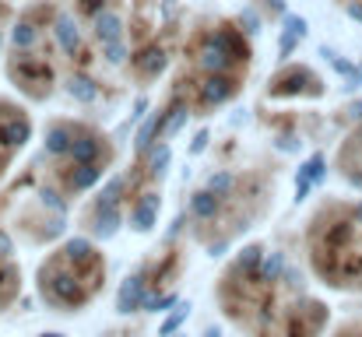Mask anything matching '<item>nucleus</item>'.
Returning a JSON list of instances; mask_svg holds the SVG:
<instances>
[{"label":"nucleus","instance_id":"obj_19","mask_svg":"<svg viewBox=\"0 0 362 337\" xmlns=\"http://www.w3.org/2000/svg\"><path fill=\"white\" fill-rule=\"evenodd\" d=\"M281 25H285V32H292V35H299V39L306 35V21H303L299 14H285V18H281Z\"/></svg>","mask_w":362,"mask_h":337},{"label":"nucleus","instance_id":"obj_6","mask_svg":"<svg viewBox=\"0 0 362 337\" xmlns=\"http://www.w3.org/2000/svg\"><path fill=\"white\" fill-rule=\"evenodd\" d=\"M95 35H99L103 42H113V39H123V35H120V18H117L113 11L99 14V21H95Z\"/></svg>","mask_w":362,"mask_h":337},{"label":"nucleus","instance_id":"obj_12","mask_svg":"<svg viewBox=\"0 0 362 337\" xmlns=\"http://www.w3.org/2000/svg\"><path fill=\"white\" fill-rule=\"evenodd\" d=\"M4 134H7V141H11V144H25V141H28V134H32V126H28L25 119H11V123L4 126Z\"/></svg>","mask_w":362,"mask_h":337},{"label":"nucleus","instance_id":"obj_5","mask_svg":"<svg viewBox=\"0 0 362 337\" xmlns=\"http://www.w3.org/2000/svg\"><path fill=\"white\" fill-rule=\"evenodd\" d=\"M162 123H165V119H162V112H151V116H148V123L137 130V141H134V144H137V151H141V155L151 148V141H155V134L162 130Z\"/></svg>","mask_w":362,"mask_h":337},{"label":"nucleus","instance_id":"obj_16","mask_svg":"<svg viewBox=\"0 0 362 337\" xmlns=\"http://www.w3.org/2000/svg\"><path fill=\"white\" fill-rule=\"evenodd\" d=\"M299 176H306L310 183H320V179H324V155H313V158L303 165V172H299Z\"/></svg>","mask_w":362,"mask_h":337},{"label":"nucleus","instance_id":"obj_29","mask_svg":"<svg viewBox=\"0 0 362 337\" xmlns=\"http://www.w3.org/2000/svg\"><path fill=\"white\" fill-rule=\"evenodd\" d=\"M356 222L362 225V204H356Z\"/></svg>","mask_w":362,"mask_h":337},{"label":"nucleus","instance_id":"obj_23","mask_svg":"<svg viewBox=\"0 0 362 337\" xmlns=\"http://www.w3.org/2000/svg\"><path fill=\"white\" fill-rule=\"evenodd\" d=\"M229 187H233V176H229V172H222V176H215V179H211V187H208V190H211V194H222V190H229Z\"/></svg>","mask_w":362,"mask_h":337},{"label":"nucleus","instance_id":"obj_22","mask_svg":"<svg viewBox=\"0 0 362 337\" xmlns=\"http://www.w3.org/2000/svg\"><path fill=\"white\" fill-rule=\"evenodd\" d=\"M296 42H299V35H292V32H281V39H278V49H281V57H288V53L296 49Z\"/></svg>","mask_w":362,"mask_h":337},{"label":"nucleus","instance_id":"obj_13","mask_svg":"<svg viewBox=\"0 0 362 337\" xmlns=\"http://www.w3.org/2000/svg\"><path fill=\"white\" fill-rule=\"evenodd\" d=\"M169 158H173V151H169V144H162V148H155L151 151V176H165V165H169Z\"/></svg>","mask_w":362,"mask_h":337},{"label":"nucleus","instance_id":"obj_2","mask_svg":"<svg viewBox=\"0 0 362 337\" xmlns=\"http://www.w3.org/2000/svg\"><path fill=\"white\" fill-rule=\"evenodd\" d=\"M190 211H194L197 218H215V215H218V194L197 190V194L190 197Z\"/></svg>","mask_w":362,"mask_h":337},{"label":"nucleus","instance_id":"obj_15","mask_svg":"<svg viewBox=\"0 0 362 337\" xmlns=\"http://www.w3.org/2000/svg\"><path fill=\"white\" fill-rule=\"evenodd\" d=\"M187 116H190V112L183 110V106H180V110H173V116H169V119L162 123V134H165V137L180 134V130H183V123H187Z\"/></svg>","mask_w":362,"mask_h":337},{"label":"nucleus","instance_id":"obj_26","mask_svg":"<svg viewBox=\"0 0 362 337\" xmlns=\"http://www.w3.org/2000/svg\"><path fill=\"white\" fill-rule=\"evenodd\" d=\"M345 11H349V18H356V21L362 25V4H349Z\"/></svg>","mask_w":362,"mask_h":337},{"label":"nucleus","instance_id":"obj_1","mask_svg":"<svg viewBox=\"0 0 362 337\" xmlns=\"http://www.w3.org/2000/svg\"><path fill=\"white\" fill-rule=\"evenodd\" d=\"M233 95H236V85H233L229 78H222V74H215V78H208V81L201 85L204 106H218V102H226V99H233Z\"/></svg>","mask_w":362,"mask_h":337},{"label":"nucleus","instance_id":"obj_28","mask_svg":"<svg viewBox=\"0 0 362 337\" xmlns=\"http://www.w3.org/2000/svg\"><path fill=\"white\" fill-rule=\"evenodd\" d=\"M349 116H352V119H362V102H352V106H349Z\"/></svg>","mask_w":362,"mask_h":337},{"label":"nucleus","instance_id":"obj_27","mask_svg":"<svg viewBox=\"0 0 362 337\" xmlns=\"http://www.w3.org/2000/svg\"><path fill=\"white\" fill-rule=\"evenodd\" d=\"M144 112H148V102H144V99H137V102H134V112H130V116L137 119V116H144Z\"/></svg>","mask_w":362,"mask_h":337},{"label":"nucleus","instance_id":"obj_10","mask_svg":"<svg viewBox=\"0 0 362 337\" xmlns=\"http://www.w3.org/2000/svg\"><path fill=\"white\" fill-rule=\"evenodd\" d=\"M162 67H165V53H162V49H151V53L141 60V74H144V78L162 74Z\"/></svg>","mask_w":362,"mask_h":337},{"label":"nucleus","instance_id":"obj_20","mask_svg":"<svg viewBox=\"0 0 362 337\" xmlns=\"http://www.w3.org/2000/svg\"><path fill=\"white\" fill-rule=\"evenodd\" d=\"M281 267H285V253H274V256L264 264V278H267V281H274V278L281 274Z\"/></svg>","mask_w":362,"mask_h":337},{"label":"nucleus","instance_id":"obj_17","mask_svg":"<svg viewBox=\"0 0 362 337\" xmlns=\"http://www.w3.org/2000/svg\"><path fill=\"white\" fill-rule=\"evenodd\" d=\"M106 60H110V64H123V60H127V42H123V39L106 42Z\"/></svg>","mask_w":362,"mask_h":337},{"label":"nucleus","instance_id":"obj_30","mask_svg":"<svg viewBox=\"0 0 362 337\" xmlns=\"http://www.w3.org/2000/svg\"><path fill=\"white\" fill-rule=\"evenodd\" d=\"M42 337H57V334H42Z\"/></svg>","mask_w":362,"mask_h":337},{"label":"nucleus","instance_id":"obj_9","mask_svg":"<svg viewBox=\"0 0 362 337\" xmlns=\"http://www.w3.org/2000/svg\"><path fill=\"white\" fill-rule=\"evenodd\" d=\"M46 148H49L53 155L71 151V130H67V126H53V130L46 134Z\"/></svg>","mask_w":362,"mask_h":337},{"label":"nucleus","instance_id":"obj_18","mask_svg":"<svg viewBox=\"0 0 362 337\" xmlns=\"http://www.w3.org/2000/svg\"><path fill=\"white\" fill-rule=\"evenodd\" d=\"M243 32L246 35H260V14H253V7L243 11Z\"/></svg>","mask_w":362,"mask_h":337},{"label":"nucleus","instance_id":"obj_24","mask_svg":"<svg viewBox=\"0 0 362 337\" xmlns=\"http://www.w3.org/2000/svg\"><path fill=\"white\" fill-rule=\"evenodd\" d=\"M208 148V130H201L197 137H194V144H190V155H201Z\"/></svg>","mask_w":362,"mask_h":337},{"label":"nucleus","instance_id":"obj_14","mask_svg":"<svg viewBox=\"0 0 362 337\" xmlns=\"http://www.w3.org/2000/svg\"><path fill=\"white\" fill-rule=\"evenodd\" d=\"M99 179V165L92 162V165H81L78 172H74V190H85V187H92Z\"/></svg>","mask_w":362,"mask_h":337},{"label":"nucleus","instance_id":"obj_11","mask_svg":"<svg viewBox=\"0 0 362 337\" xmlns=\"http://www.w3.org/2000/svg\"><path fill=\"white\" fill-rule=\"evenodd\" d=\"M67 92H71L74 99H81V102H92V99H95V85H92L88 78H74V81L67 85Z\"/></svg>","mask_w":362,"mask_h":337},{"label":"nucleus","instance_id":"obj_4","mask_svg":"<svg viewBox=\"0 0 362 337\" xmlns=\"http://www.w3.org/2000/svg\"><path fill=\"white\" fill-rule=\"evenodd\" d=\"M57 42H60L64 53H78L81 35H78V25H74L71 18H60V21H57Z\"/></svg>","mask_w":362,"mask_h":337},{"label":"nucleus","instance_id":"obj_25","mask_svg":"<svg viewBox=\"0 0 362 337\" xmlns=\"http://www.w3.org/2000/svg\"><path fill=\"white\" fill-rule=\"evenodd\" d=\"M183 317H187V309H180V313H176L173 320H165V324H162V334H173V331H176V327L183 324Z\"/></svg>","mask_w":362,"mask_h":337},{"label":"nucleus","instance_id":"obj_8","mask_svg":"<svg viewBox=\"0 0 362 337\" xmlns=\"http://www.w3.org/2000/svg\"><path fill=\"white\" fill-rule=\"evenodd\" d=\"M201 67H204L208 74H226V71H229V53H222V49H208V53L201 57Z\"/></svg>","mask_w":362,"mask_h":337},{"label":"nucleus","instance_id":"obj_7","mask_svg":"<svg viewBox=\"0 0 362 337\" xmlns=\"http://www.w3.org/2000/svg\"><path fill=\"white\" fill-rule=\"evenodd\" d=\"M95 155H99V148H95V141H92V137H78V141L71 144V158H74V162H81V165H92V162H95Z\"/></svg>","mask_w":362,"mask_h":337},{"label":"nucleus","instance_id":"obj_3","mask_svg":"<svg viewBox=\"0 0 362 337\" xmlns=\"http://www.w3.org/2000/svg\"><path fill=\"white\" fill-rule=\"evenodd\" d=\"M155 211H158V194H148V197L137 204V211H134V228H137V232H148V228L155 225Z\"/></svg>","mask_w":362,"mask_h":337},{"label":"nucleus","instance_id":"obj_31","mask_svg":"<svg viewBox=\"0 0 362 337\" xmlns=\"http://www.w3.org/2000/svg\"><path fill=\"white\" fill-rule=\"evenodd\" d=\"M359 141H362V126H359Z\"/></svg>","mask_w":362,"mask_h":337},{"label":"nucleus","instance_id":"obj_21","mask_svg":"<svg viewBox=\"0 0 362 337\" xmlns=\"http://www.w3.org/2000/svg\"><path fill=\"white\" fill-rule=\"evenodd\" d=\"M14 42H18V46H32V42H35V28H32V25H18V28H14Z\"/></svg>","mask_w":362,"mask_h":337}]
</instances>
